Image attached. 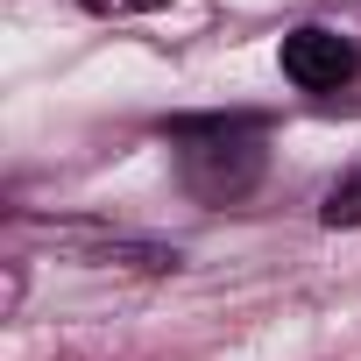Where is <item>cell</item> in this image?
I'll return each mask as SVG.
<instances>
[{
  "mask_svg": "<svg viewBox=\"0 0 361 361\" xmlns=\"http://www.w3.org/2000/svg\"><path fill=\"white\" fill-rule=\"evenodd\" d=\"M283 78L305 85V92H340L354 78L347 36H333V29H290L283 36Z\"/></svg>",
  "mask_w": 361,
  "mask_h": 361,
  "instance_id": "obj_1",
  "label": "cell"
},
{
  "mask_svg": "<svg viewBox=\"0 0 361 361\" xmlns=\"http://www.w3.org/2000/svg\"><path fill=\"white\" fill-rule=\"evenodd\" d=\"M206 135H213V142L185 149V177H192L206 199H234L248 177H255V149H248V142H234V135H227V121H206Z\"/></svg>",
  "mask_w": 361,
  "mask_h": 361,
  "instance_id": "obj_2",
  "label": "cell"
},
{
  "mask_svg": "<svg viewBox=\"0 0 361 361\" xmlns=\"http://www.w3.org/2000/svg\"><path fill=\"white\" fill-rule=\"evenodd\" d=\"M92 15H156V8H170V0H85Z\"/></svg>",
  "mask_w": 361,
  "mask_h": 361,
  "instance_id": "obj_4",
  "label": "cell"
},
{
  "mask_svg": "<svg viewBox=\"0 0 361 361\" xmlns=\"http://www.w3.org/2000/svg\"><path fill=\"white\" fill-rule=\"evenodd\" d=\"M326 227H361V170L326 192Z\"/></svg>",
  "mask_w": 361,
  "mask_h": 361,
  "instance_id": "obj_3",
  "label": "cell"
}]
</instances>
